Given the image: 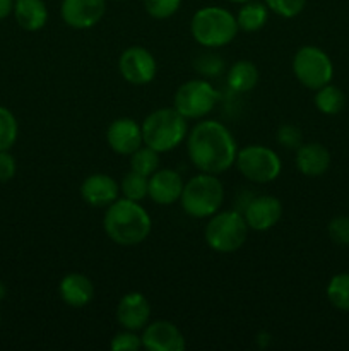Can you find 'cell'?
I'll use <instances>...</instances> for the list:
<instances>
[{
	"mask_svg": "<svg viewBox=\"0 0 349 351\" xmlns=\"http://www.w3.org/2000/svg\"><path fill=\"white\" fill-rule=\"evenodd\" d=\"M187 153L198 171L221 175L235 165L238 146L228 127L216 120H202L188 134Z\"/></svg>",
	"mask_w": 349,
	"mask_h": 351,
	"instance_id": "obj_1",
	"label": "cell"
},
{
	"mask_svg": "<svg viewBox=\"0 0 349 351\" xmlns=\"http://www.w3.org/2000/svg\"><path fill=\"white\" fill-rule=\"evenodd\" d=\"M103 228L116 245L133 247L142 243L149 237L153 221L140 202L118 197L106 208Z\"/></svg>",
	"mask_w": 349,
	"mask_h": 351,
	"instance_id": "obj_2",
	"label": "cell"
},
{
	"mask_svg": "<svg viewBox=\"0 0 349 351\" xmlns=\"http://www.w3.org/2000/svg\"><path fill=\"white\" fill-rule=\"evenodd\" d=\"M14 9V0H0V21L10 16Z\"/></svg>",
	"mask_w": 349,
	"mask_h": 351,
	"instance_id": "obj_35",
	"label": "cell"
},
{
	"mask_svg": "<svg viewBox=\"0 0 349 351\" xmlns=\"http://www.w3.org/2000/svg\"><path fill=\"white\" fill-rule=\"evenodd\" d=\"M14 17L26 31L43 29L48 21V9L43 0H14Z\"/></svg>",
	"mask_w": 349,
	"mask_h": 351,
	"instance_id": "obj_20",
	"label": "cell"
},
{
	"mask_svg": "<svg viewBox=\"0 0 349 351\" xmlns=\"http://www.w3.org/2000/svg\"><path fill=\"white\" fill-rule=\"evenodd\" d=\"M58 295L68 307L82 308L94 297V287L86 274L70 273L62 278L58 285Z\"/></svg>",
	"mask_w": 349,
	"mask_h": 351,
	"instance_id": "obj_19",
	"label": "cell"
},
{
	"mask_svg": "<svg viewBox=\"0 0 349 351\" xmlns=\"http://www.w3.org/2000/svg\"><path fill=\"white\" fill-rule=\"evenodd\" d=\"M120 192L123 194V197L130 199V201H144L149 195V177H144V175L137 173V171L130 170L122 178Z\"/></svg>",
	"mask_w": 349,
	"mask_h": 351,
	"instance_id": "obj_26",
	"label": "cell"
},
{
	"mask_svg": "<svg viewBox=\"0 0 349 351\" xmlns=\"http://www.w3.org/2000/svg\"><path fill=\"white\" fill-rule=\"evenodd\" d=\"M185 182L180 173L170 168H159L149 177V197L156 204L170 206L180 201Z\"/></svg>",
	"mask_w": 349,
	"mask_h": 351,
	"instance_id": "obj_17",
	"label": "cell"
},
{
	"mask_svg": "<svg viewBox=\"0 0 349 351\" xmlns=\"http://www.w3.org/2000/svg\"><path fill=\"white\" fill-rule=\"evenodd\" d=\"M277 143L286 149H298L303 144V136L296 125H283L277 130Z\"/></svg>",
	"mask_w": 349,
	"mask_h": 351,
	"instance_id": "obj_33",
	"label": "cell"
},
{
	"mask_svg": "<svg viewBox=\"0 0 349 351\" xmlns=\"http://www.w3.org/2000/svg\"><path fill=\"white\" fill-rule=\"evenodd\" d=\"M222 67H224V62L219 55L214 53H205L195 60V69L198 71V74L207 75V77L218 75L222 71Z\"/></svg>",
	"mask_w": 349,
	"mask_h": 351,
	"instance_id": "obj_32",
	"label": "cell"
},
{
	"mask_svg": "<svg viewBox=\"0 0 349 351\" xmlns=\"http://www.w3.org/2000/svg\"><path fill=\"white\" fill-rule=\"evenodd\" d=\"M17 120L10 110L0 106V151H9L17 141Z\"/></svg>",
	"mask_w": 349,
	"mask_h": 351,
	"instance_id": "obj_27",
	"label": "cell"
},
{
	"mask_svg": "<svg viewBox=\"0 0 349 351\" xmlns=\"http://www.w3.org/2000/svg\"><path fill=\"white\" fill-rule=\"evenodd\" d=\"M106 141L116 154L130 156L133 151L144 146L142 127L129 117L116 119L109 123L108 130H106Z\"/></svg>",
	"mask_w": 349,
	"mask_h": 351,
	"instance_id": "obj_12",
	"label": "cell"
},
{
	"mask_svg": "<svg viewBox=\"0 0 349 351\" xmlns=\"http://www.w3.org/2000/svg\"><path fill=\"white\" fill-rule=\"evenodd\" d=\"M81 195L92 208H108L118 199L120 185L106 173H92L82 182Z\"/></svg>",
	"mask_w": 349,
	"mask_h": 351,
	"instance_id": "obj_16",
	"label": "cell"
},
{
	"mask_svg": "<svg viewBox=\"0 0 349 351\" xmlns=\"http://www.w3.org/2000/svg\"><path fill=\"white\" fill-rule=\"evenodd\" d=\"M16 160L9 151H0V182H9L16 175Z\"/></svg>",
	"mask_w": 349,
	"mask_h": 351,
	"instance_id": "obj_34",
	"label": "cell"
},
{
	"mask_svg": "<svg viewBox=\"0 0 349 351\" xmlns=\"http://www.w3.org/2000/svg\"><path fill=\"white\" fill-rule=\"evenodd\" d=\"M224 201V189L218 175L202 173L192 177L183 185L180 195V204L190 218H211L219 211Z\"/></svg>",
	"mask_w": 349,
	"mask_h": 351,
	"instance_id": "obj_5",
	"label": "cell"
},
{
	"mask_svg": "<svg viewBox=\"0 0 349 351\" xmlns=\"http://www.w3.org/2000/svg\"><path fill=\"white\" fill-rule=\"evenodd\" d=\"M346 105V96L341 88L334 84H325L315 93V106L324 115H337Z\"/></svg>",
	"mask_w": 349,
	"mask_h": 351,
	"instance_id": "obj_23",
	"label": "cell"
},
{
	"mask_svg": "<svg viewBox=\"0 0 349 351\" xmlns=\"http://www.w3.org/2000/svg\"><path fill=\"white\" fill-rule=\"evenodd\" d=\"M238 23L222 7H202L194 14L190 31L194 40L204 48H221L231 43L238 34Z\"/></svg>",
	"mask_w": 349,
	"mask_h": 351,
	"instance_id": "obj_4",
	"label": "cell"
},
{
	"mask_svg": "<svg viewBox=\"0 0 349 351\" xmlns=\"http://www.w3.org/2000/svg\"><path fill=\"white\" fill-rule=\"evenodd\" d=\"M331 153L320 143L301 144L296 149V167L305 177H322L331 167Z\"/></svg>",
	"mask_w": 349,
	"mask_h": 351,
	"instance_id": "obj_18",
	"label": "cell"
},
{
	"mask_svg": "<svg viewBox=\"0 0 349 351\" xmlns=\"http://www.w3.org/2000/svg\"><path fill=\"white\" fill-rule=\"evenodd\" d=\"M235 165L246 180L255 184L274 182L283 170L279 154L262 144H250L238 151Z\"/></svg>",
	"mask_w": 349,
	"mask_h": 351,
	"instance_id": "obj_7",
	"label": "cell"
},
{
	"mask_svg": "<svg viewBox=\"0 0 349 351\" xmlns=\"http://www.w3.org/2000/svg\"><path fill=\"white\" fill-rule=\"evenodd\" d=\"M219 95L211 82L192 79L183 82L174 93V110L187 120L204 119L214 110Z\"/></svg>",
	"mask_w": 349,
	"mask_h": 351,
	"instance_id": "obj_9",
	"label": "cell"
},
{
	"mask_svg": "<svg viewBox=\"0 0 349 351\" xmlns=\"http://www.w3.org/2000/svg\"><path fill=\"white\" fill-rule=\"evenodd\" d=\"M259 82V69L250 60H238L228 72V86L236 93H248Z\"/></svg>",
	"mask_w": 349,
	"mask_h": 351,
	"instance_id": "obj_21",
	"label": "cell"
},
{
	"mask_svg": "<svg viewBox=\"0 0 349 351\" xmlns=\"http://www.w3.org/2000/svg\"><path fill=\"white\" fill-rule=\"evenodd\" d=\"M130 170L137 171L144 177H151L154 171L159 170V153L144 144V147L140 146L139 149L130 154Z\"/></svg>",
	"mask_w": 349,
	"mask_h": 351,
	"instance_id": "obj_25",
	"label": "cell"
},
{
	"mask_svg": "<svg viewBox=\"0 0 349 351\" xmlns=\"http://www.w3.org/2000/svg\"><path fill=\"white\" fill-rule=\"evenodd\" d=\"M307 2L308 0H266V5L277 16L291 19L303 12Z\"/></svg>",
	"mask_w": 349,
	"mask_h": 351,
	"instance_id": "obj_29",
	"label": "cell"
},
{
	"mask_svg": "<svg viewBox=\"0 0 349 351\" xmlns=\"http://www.w3.org/2000/svg\"><path fill=\"white\" fill-rule=\"evenodd\" d=\"M205 242L219 254H231L242 249L248 235L243 215L236 211H222L211 216L205 226Z\"/></svg>",
	"mask_w": 349,
	"mask_h": 351,
	"instance_id": "obj_6",
	"label": "cell"
},
{
	"mask_svg": "<svg viewBox=\"0 0 349 351\" xmlns=\"http://www.w3.org/2000/svg\"><path fill=\"white\" fill-rule=\"evenodd\" d=\"M229 2H233V3H245V2H250V0H229Z\"/></svg>",
	"mask_w": 349,
	"mask_h": 351,
	"instance_id": "obj_36",
	"label": "cell"
},
{
	"mask_svg": "<svg viewBox=\"0 0 349 351\" xmlns=\"http://www.w3.org/2000/svg\"><path fill=\"white\" fill-rule=\"evenodd\" d=\"M294 77L307 89L317 91L328 84L334 77V64L322 48L307 45L301 47L293 57Z\"/></svg>",
	"mask_w": 349,
	"mask_h": 351,
	"instance_id": "obj_8",
	"label": "cell"
},
{
	"mask_svg": "<svg viewBox=\"0 0 349 351\" xmlns=\"http://www.w3.org/2000/svg\"><path fill=\"white\" fill-rule=\"evenodd\" d=\"M109 348L113 351H139L142 348V338L135 335V331H125L116 332L112 338Z\"/></svg>",
	"mask_w": 349,
	"mask_h": 351,
	"instance_id": "obj_31",
	"label": "cell"
},
{
	"mask_svg": "<svg viewBox=\"0 0 349 351\" xmlns=\"http://www.w3.org/2000/svg\"><path fill=\"white\" fill-rule=\"evenodd\" d=\"M327 233L335 245L349 247V218L348 216H335L328 221Z\"/></svg>",
	"mask_w": 349,
	"mask_h": 351,
	"instance_id": "obj_30",
	"label": "cell"
},
{
	"mask_svg": "<svg viewBox=\"0 0 349 351\" xmlns=\"http://www.w3.org/2000/svg\"><path fill=\"white\" fill-rule=\"evenodd\" d=\"M243 218L248 225V230L267 232L274 228L283 218V204L274 195H259L246 206Z\"/></svg>",
	"mask_w": 349,
	"mask_h": 351,
	"instance_id": "obj_13",
	"label": "cell"
},
{
	"mask_svg": "<svg viewBox=\"0 0 349 351\" xmlns=\"http://www.w3.org/2000/svg\"><path fill=\"white\" fill-rule=\"evenodd\" d=\"M325 293L332 307L349 314V273H339L332 276Z\"/></svg>",
	"mask_w": 349,
	"mask_h": 351,
	"instance_id": "obj_24",
	"label": "cell"
},
{
	"mask_svg": "<svg viewBox=\"0 0 349 351\" xmlns=\"http://www.w3.org/2000/svg\"><path fill=\"white\" fill-rule=\"evenodd\" d=\"M142 348L151 351H183L185 338L180 329L170 321L151 322L144 328Z\"/></svg>",
	"mask_w": 349,
	"mask_h": 351,
	"instance_id": "obj_14",
	"label": "cell"
},
{
	"mask_svg": "<svg viewBox=\"0 0 349 351\" xmlns=\"http://www.w3.org/2000/svg\"><path fill=\"white\" fill-rule=\"evenodd\" d=\"M106 0H62L60 16L74 29H89L103 19Z\"/></svg>",
	"mask_w": 349,
	"mask_h": 351,
	"instance_id": "obj_11",
	"label": "cell"
},
{
	"mask_svg": "<svg viewBox=\"0 0 349 351\" xmlns=\"http://www.w3.org/2000/svg\"><path fill=\"white\" fill-rule=\"evenodd\" d=\"M181 5V0H144V9L154 19H168L174 16Z\"/></svg>",
	"mask_w": 349,
	"mask_h": 351,
	"instance_id": "obj_28",
	"label": "cell"
},
{
	"mask_svg": "<svg viewBox=\"0 0 349 351\" xmlns=\"http://www.w3.org/2000/svg\"><path fill=\"white\" fill-rule=\"evenodd\" d=\"M151 304L139 291L123 295L116 307V321L123 329L140 331L149 324Z\"/></svg>",
	"mask_w": 349,
	"mask_h": 351,
	"instance_id": "obj_15",
	"label": "cell"
},
{
	"mask_svg": "<svg viewBox=\"0 0 349 351\" xmlns=\"http://www.w3.org/2000/svg\"><path fill=\"white\" fill-rule=\"evenodd\" d=\"M118 71L127 82L144 86L154 81L157 74L156 58L147 48L129 47L118 58Z\"/></svg>",
	"mask_w": 349,
	"mask_h": 351,
	"instance_id": "obj_10",
	"label": "cell"
},
{
	"mask_svg": "<svg viewBox=\"0 0 349 351\" xmlns=\"http://www.w3.org/2000/svg\"><path fill=\"white\" fill-rule=\"evenodd\" d=\"M267 19H269V7L262 2H255V0L242 3V9L238 10V16H236L238 27L246 33L260 31L266 26Z\"/></svg>",
	"mask_w": 349,
	"mask_h": 351,
	"instance_id": "obj_22",
	"label": "cell"
},
{
	"mask_svg": "<svg viewBox=\"0 0 349 351\" xmlns=\"http://www.w3.org/2000/svg\"><path fill=\"white\" fill-rule=\"evenodd\" d=\"M144 144L157 153H168L180 146L188 136L187 119L173 108H159L142 122Z\"/></svg>",
	"mask_w": 349,
	"mask_h": 351,
	"instance_id": "obj_3",
	"label": "cell"
}]
</instances>
